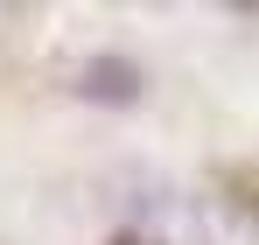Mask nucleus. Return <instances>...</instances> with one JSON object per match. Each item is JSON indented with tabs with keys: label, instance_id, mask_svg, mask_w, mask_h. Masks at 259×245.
<instances>
[{
	"label": "nucleus",
	"instance_id": "obj_1",
	"mask_svg": "<svg viewBox=\"0 0 259 245\" xmlns=\"http://www.w3.org/2000/svg\"><path fill=\"white\" fill-rule=\"evenodd\" d=\"M77 98H91V105H140V63H126V56H91V63H77V84H70Z\"/></svg>",
	"mask_w": 259,
	"mask_h": 245
},
{
	"label": "nucleus",
	"instance_id": "obj_2",
	"mask_svg": "<svg viewBox=\"0 0 259 245\" xmlns=\"http://www.w3.org/2000/svg\"><path fill=\"white\" fill-rule=\"evenodd\" d=\"M217 189H224V203H238L259 224V168H217Z\"/></svg>",
	"mask_w": 259,
	"mask_h": 245
},
{
	"label": "nucleus",
	"instance_id": "obj_3",
	"mask_svg": "<svg viewBox=\"0 0 259 245\" xmlns=\"http://www.w3.org/2000/svg\"><path fill=\"white\" fill-rule=\"evenodd\" d=\"M105 245H168V238H154V231H112Z\"/></svg>",
	"mask_w": 259,
	"mask_h": 245
}]
</instances>
